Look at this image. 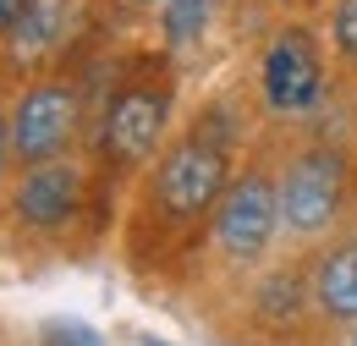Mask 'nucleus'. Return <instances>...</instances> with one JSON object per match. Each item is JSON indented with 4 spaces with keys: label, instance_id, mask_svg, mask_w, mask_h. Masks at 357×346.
<instances>
[{
    "label": "nucleus",
    "instance_id": "0eeeda50",
    "mask_svg": "<svg viewBox=\"0 0 357 346\" xmlns=\"http://www.w3.org/2000/svg\"><path fill=\"white\" fill-rule=\"evenodd\" d=\"M77 198H83V176H77V165L50 160V165H33V171L22 176V187H17L11 209L28 220V225L50 231V225H66V220H72Z\"/></svg>",
    "mask_w": 357,
    "mask_h": 346
},
{
    "label": "nucleus",
    "instance_id": "9d476101",
    "mask_svg": "<svg viewBox=\"0 0 357 346\" xmlns=\"http://www.w3.org/2000/svg\"><path fill=\"white\" fill-rule=\"evenodd\" d=\"M209 11H215V0H165V39L176 44V50L192 44V39H204Z\"/></svg>",
    "mask_w": 357,
    "mask_h": 346
},
{
    "label": "nucleus",
    "instance_id": "9b49d317",
    "mask_svg": "<svg viewBox=\"0 0 357 346\" xmlns=\"http://www.w3.org/2000/svg\"><path fill=\"white\" fill-rule=\"evenodd\" d=\"M45 346H105V336H99L93 324H83V319H50Z\"/></svg>",
    "mask_w": 357,
    "mask_h": 346
},
{
    "label": "nucleus",
    "instance_id": "7ed1b4c3",
    "mask_svg": "<svg viewBox=\"0 0 357 346\" xmlns=\"http://www.w3.org/2000/svg\"><path fill=\"white\" fill-rule=\"evenodd\" d=\"M72 127H77V99H72L66 88L61 83L28 88V93L17 99V110H11V154H17L22 165H50V160L66 149Z\"/></svg>",
    "mask_w": 357,
    "mask_h": 346
},
{
    "label": "nucleus",
    "instance_id": "423d86ee",
    "mask_svg": "<svg viewBox=\"0 0 357 346\" xmlns=\"http://www.w3.org/2000/svg\"><path fill=\"white\" fill-rule=\"evenodd\" d=\"M165 116H171V105H165V93H154V88H127L116 105H110V116H105V149L116 154V160H149L154 154V143H160V132H165Z\"/></svg>",
    "mask_w": 357,
    "mask_h": 346
},
{
    "label": "nucleus",
    "instance_id": "1a4fd4ad",
    "mask_svg": "<svg viewBox=\"0 0 357 346\" xmlns=\"http://www.w3.org/2000/svg\"><path fill=\"white\" fill-rule=\"evenodd\" d=\"M313 297L335 319H357V248H341V253H330V259L319 264Z\"/></svg>",
    "mask_w": 357,
    "mask_h": 346
},
{
    "label": "nucleus",
    "instance_id": "f8f14e48",
    "mask_svg": "<svg viewBox=\"0 0 357 346\" xmlns=\"http://www.w3.org/2000/svg\"><path fill=\"white\" fill-rule=\"evenodd\" d=\"M335 44H341V55L357 61V0H341V6H335Z\"/></svg>",
    "mask_w": 357,
    "mask_h": 346
},
{
    "label": "nucleus",
    "instance_id": "2eb2a0df",
    "mask_svg": "<svg viewBox=\"0 0 357 346\" xmlns=\"http://www.w3.org/2000/svg\"><path fill=\"white\" fill-rule=\"evenodd\" d=\"M137 346H165V341H160V336H143V341H137Z\"/></svg>",
    "mask_w": 357,
    "mask_h": 346
},
{
    "label": "nucleus",
    "instance_id": "ddd939ff",
    "mask_svg": "<svg viewBox=\"0 0 357 346\" xmlns=\"http://www.w3.org/2000/svg\"><path fill=\"white\" fill-rule=\"evenodd\" d=\"M22 11H28V0H0V33H17Z\"/></svg>",
    "mask_w": 357,
    "mask_h": 346
},
{
    "label": "nucleus",
    "instance_id": "20e7f679",
    "mask_svg": "<svg viewBox=\"0 0 357 346\" xmlns=\"http://www.w3.org/2000/svg\"><path fill=\"white\" fill-rule=\"evenodd\" d=\"M280 225V193L269 187L264 176H242L236 187H225L220 209H215V242H220L231 259H259L269 248Z\"/></svg>",
    "mask_w": 357,
    "mask_h": 346
},
{
    "label": "nucleus",
    "instance_id": "39448f33",
    "mask_svg": "<svg viewBox=\"0 0 357 346\" xmlns=\"http://www.w3.org/2000/svg\"><path fill=\"white\" fill-rule=\"evenodd\" d=\"M259 77H264L269 110H286V116L319 105V93H324V66H319V50L303 28H286V33L269 39Z\"/></svg>",
    "mask_w": 357,
    "mask_h": 346
},
{
    "label": "nucleus",
    "instance_id": "6e6552de",
    "mask_svg": "<svg viewBox=\"0 0 357 346\" xmlns=\"http://www.w3.org/2000/svg\"><path fill=\"white\" fill-rule=\"evenodd\" d=\"M66 28H72V0H28L22 22L11 33V55L17 61H39V55H50L66 39Z\"/></svg>",
    "mask_w": 357,
    "mask_h": 346
},
{
    "label": "nucleus",
    "instance_id": "4468645a",
    "mask_svg": "<svg viewBox=\"0 0 357 346\" xmlns=\"http://www.w3.org/2000/svg\"><path fill=\"white\" fill-rule=\"evenodd\" d=\"M6 154H11V127L0 121V171H6Z\"/></svg>",
    "mask_w": 357,
    "mask_h": 346
},
{
    "label": "nucleus",
    "instance_id": "f03ea898",
    "mask_svg": "<svg viewBox=\"0 0 357 346\" xmlns=\"http://www.w3.org/2000/svg\"><path fill=\"white\" fill-rule=\"evenodd\" d=\"M341 187H347V165H341V154H330V149H308L286 181H280V220L291 225V231H324L335 209H341Z\"/></svg>",
    "mask_w": 357,
    "mask_h": 346
},
{
    "label": "nucleus",
    "instance_id": "f257e3e1",
    "mask_svg": "<svg viewBox=\"0 0 357 346\" xmlns=\"http://www.w3.org/2000/svg\"><path fill=\"white\" fill-rule=\"evenodd\" d=\"M220 198H225V154L215 143H204V137L176 143L165 154V165H160V204H165V215L192 220L204 209H215Z\"/></svg>",
    "mask_w": 357,
    "mask_h": 346
}]
</instances>
